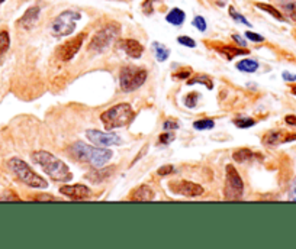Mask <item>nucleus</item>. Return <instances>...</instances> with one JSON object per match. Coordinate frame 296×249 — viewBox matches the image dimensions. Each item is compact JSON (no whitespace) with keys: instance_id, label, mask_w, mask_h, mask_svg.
Returning <instances> with one entry per match:
<instances>
[{"instance_id":"nucleus-1","label":"nucleus","mask_w":296,"mask_h":249,"mask_svg":"<svg viewBox=\"0 0 296 249\" xmlns=\"http://www.w3.org/2000/svg\"><path fill=\"white\" fill-rule=\"evenodd\" d=\"M32 160L37 162L47 175H50L54 181L67 183L73 179L72 171L60 158L54 157L51 152L47 151H35L32 154Z\"/></svg>"},{"instance_id":"nucleus-2","label":"nucleus","mask_w":296,"mask_h":249,"mask_svg":"<svg viewBox=\"0 0 296 249\" xmlns=\"http://www.w3.org/2000/svg\"><path fill=\"white\" fill-rule=\"evenodd\" d=\"M70 152L74 158L89 162L96 168L103 167L113 157V152L111 150H106L103 147H90L86 145L84 142H76L74 145H72Z\"/></svg>"},{"instance_id":"nucleus-3","label":"nucleus","mask_w":296,"mask_h":249,"mask_svg":"<svg viewBox=\"0 0 296 249\" xmlns=\"http://www.w3.org/2000/svg\"><path fill=\"white\" fill-rule=\"evenodd\" d=\"M134 118H135V112L128 103H119L101 115V120L108 130L123 128V126L129 125Z\"/></svg>"},{"instance_id":"nucleus-4","label":"nucleus","mask_w":296,"mask_h":249,"mask_svg":"<svg viewBox=\"0 0 296 249\" xmlns=\"http://www.w3.org/2000/svg\"><path fill=\"white\" fill-rule=\"evenodd\" d=\"M8 164H9L12 172L26 186H29L32 189H47L48 187V183L42 179L41 175H38L35 171H32L31 167L21 158H12Z\"/></svg>"},{"instance_id":"nucleus-5","label":"nucleus","mask_w":296,"mask_h":249,"mask_svg":"<svg viewBox=\"0 0 296 249\" xmlns=\"http://www.w3.org/2000/svg\"><path fill=\"white\" fill-rule=\"evenodd\" d=\"M80 18L82 15L76 10H64L52 22L51 33L57 38L72 35L76 29V23L77 20H80Z\"/></svg>"},{"instance_id":"nucleus-6","label":"nucleus","mask_w":296,"mask_h":249,"mask_svg":"<svg viewBox=\"0 0 296 249\" xmlns=\"http://www.w3.org/2000/svg\"><path fill=\"white\" fill-rule=\"evenodd\" d=\"M147 71L140 67H123L119 73L121 90L125 93H131L140 89L147 80Z\"/></svg>"},{"instance_id":"nucleus-7","label":"nucleus","mask_w":296,"mask_h":249,"mask_svg":"<svg viewBox=\"0 0 296 249\" xmlns=\"http://www.w3.org/2000/svg\"><path fill=\"white\" fill-rule=\"evenodd\" d=\"M119 32H121V26L118 23H108L106 26H103L102 29L94 33V37L89 44V51H94V52L105 51L112 44V41L119 37Z\"/></svg>"},{"instance_id":"nucleus-8","label":"nucleus","mask_w":296,"mask_h":249,"mask_svg":"<svg viewBox=\"0 0 296 249\" xmlns=\"http://www.w3.org/2000/svg\"><path fill=\"white\" fill-rule=\"evenodd\" d=\"M244 193V183L234 165L225 168V199L240 200Z\"/></svg>"},{"instance_id":"nucleus-9","label":"nucleus","mask_w":296,"mask_h":249,"mask_svg":"<svg viewBox=\"0 0 296 249\" xmlns=\"http://www.w3.org/2000/svg\"><path fill=\"white\" fill-rule=\"evenodd\" d=\"M86 136H87V139L90 140L93 145L103 147V148L112 147V145H121L122 144L121 136H118L116 133H106V132H102V130H87L86 132Z\"/></svg>"},{"instance_id":"nucleus-10","label":"nucleus","mask_w":296,"mask_h":249,"mask_svg":"<svg viewBox=\"0 0 296 249\" xmlns=\"http://www.w3.org/2000/svg\"><path fill=\"white\" fill-rule=\"evenodd\" d=\"M170 190L173 191L174 194H180V196H186V197H199L204 194V187L187 181V180H179V181H173L170 183Z\"/></svg>"},{"instance_id":"nucleus-11","label":"nucleus","mask_w":296,"mask_h":249,"mask_svg":"<svg viewBox=\"0 0 296 249\" xmlns=\"http://www.w3.org/2000/svg\"><path fill=\"white\" fill-rule=\"evenodd\" d=\"M86 40V33L82 32L79 33L77 37H74L73 40L67 41L65 44H62L58 50V54H60V58L62 61H70L79 52V50L82 48L83 41Z\"/></svg>"},{"instance_id":"nucleus-12","label":"nucleus","mask_w":296,"mask_h":249,"mask_svg":"<svg viewBox=\"0 0 296 249\" xmlns=\"http://www.w3.org/2000/svg\"><path fill=\"white\" fill-rule=\"evenodd\" d=\"M61 194L70 197L73 200H84L90 197V189L83 184H74V186H62Z\"/></svg>"},{"instance_id":"nucleus-13","label":"nucleus","mask_w":296,"mask_h":249,"mask_svg":"<svg viewBox=\"0 0 296 249\" xmlns=\"http://www.w3.org/2000/svg\"><path fill=\"white\" fill-rule=\"evenodd\" d=\"M40 13H41V8L40 6H31L29 9L23 13L21 19L18 20V25L22 26L23 29H31L35 26V23L40 19Z\"/></svg>"},{"instance_id":"nucleus-14","label":"nucleus","mask_w":296,"mask_h":249,"mask_svg":"<svg viewBox=\"0 0 296 249\" xmlns=\"http://www.w3.org/2000/svg\"><path fill=\"white\" fill-rule=\"evenodd\" d=\"M122 47L123 50H125V52H126V55H128L129 58L137 60V58H140V57L143 55L144 47L137 40H126L123 42Z\"/></svg>"},{"instance_id":"nucleus-15","label":"nucleus","mask_w":296,"mask_h":249,"mask_svg":"<svg viewBox=\"0 0 296 249\" xmlns=\"http://www.w3.org/2000/svg\"><path fill=\"white\" fill-rule=\"evenodd\" d=\"M113 171H115V167H106V168H94L87 175V179L90 180L92 183L94 184H97V183H101V181H105L106 179H109L111 177V174H112Z\"/></svg>"},{"instance_id":"nucleus-16","label":"nucleus","mask_w":296,"mask_h":249,"mask_svg":"<svg viewBox=\"0 0 296 249\" xmlns=\"http://www.w3.org/2000/svg\"><path fill=\"white\" fill-rule=\"evenodd\" d=\"M154 199V191L148 186H140L138 189L134 190L133 196L129 200H137V201H150Z\"/></svg>"},{"instance_id":"nucleus-17","label":"nucleus","mask_w":296,"mask_h":249,"mask_svg":"<svg viewBox=\"0 0 296 249\" xmlns=\"http://www.w3.org/2000/svg\"><path fill=\"white\" fill-rule=\"evenodd\" d=\"M166 20L169 23L174 25V26H180V25H183V22L186 20V13L182 9H179V8H174V9H172L167 13Z\"/></svg>"},{"instance_id":"nucleus-18","label":"nucleus","mask_w":296,"mask_h":249,"mask_svg":"<svg viewBox=\"0 0 296 249\" xmlns=\"http://www.w3.org/2000/svg\"><path fill=\"white\" fill-rule=\"evenodd\" d=\"M260 157H261V155L254 154L253 151L247 150V148L235 151L234 154H233V158H234L237 162H247V161H254L255 158H260Z\"/></svg>"},{"instance_id":"nucleus-19","label":"nucleus","mask_w":296,"mask_h":249,"mask_svg":"<svg viewBox=\"0 0 296 249\" xmlns=\"http://www.w3.org/2000/svg\"><path fill=\"white\" fill-rule=\"evenodd\" d=\"M218 51L226 57L228 60H233L235 57H240V55H247L248 51L247 50H241V48H234V47H219Z\"/></svg>"},{"instance_id":"nucleus-20","label":"nucleus","mask_w":296,"mask_h":249,"mask_svg":"<svg viewBox=\"0 0 296 249\" xmlns=\"http://www.w3.org/2000/svg\"><path fill=\"white\" fill-rule=\"evenodd\" d=\"M255 6L258 8V9L265 10V12H267L269 15H272L275 19L280 20V22H285V16L279 12V10L276 9L275 6H272V5H267V3H255Z\"/></svg>"},{"instance_id":"nucleus-21","label":"nucleus","mask_w":296,"mask_h":249,"mask_svg":"<svg viewBox=\"0 0 296 249\" xmlns=\"http://www.w3.org/2000/svg\"><path fill=\"white\" fill-rule=\"evenodd\" d=\"M153 48H154V54H155V58H157V61H160V62H164V61L169 58V55H170V51L167 50V48L164 47L163 44L154 42Z\"/></svg>"},{"instance_id":"nucleus-22","label":"nucleus","mask_w":296,"mask_h":249,"mask_svg":"<svg viewBox=\"0 0 296 249\" xmlns=\"http://www.w3.org/2000/svg\"><path fill=\"white\" fill-rule=\"evenodd\" d=\"M11 47V37L8 30H0V60Z\"/></svg>"},{"instance_id":"nucleus-23","label":"nucleus","mask_w":296,"mask_h":249,"mask_svg":"<svg viewBox=\"0 0 296 249\" xmlns=\"http://www.w3.org/2000/svg\"><path fill=\"white\" fill-rule=\"evenodd\" d=\"M258 68V62L255 60H243L237 64V70L244 71V73H254Z\"/></svg>"},{"instance_id":"nucleus-24","label":"nucleus","mask_w":296,"mask_h":249,"mask_svg":"<svg viewBox=\"0 0 296 249\" xmlns=\"http://www.w3.org/2000/svg\"><path fill=\"white\" fill-rule=\"evenodd\" d=\"M282 8L289 18L296 20V0H282Z\"/></svg>"},{"instance_id":"nucleus-25","label":"nucleus","mask_w":296,"mask_h":249,"mask_svg":"<svg viewBox=\"0 0 296 249\" xmlns=\"http://www.w3.org/2000/svg\"><path fill=\"white\" fill-rule=\"evenodd\" d=\"M198 83H201V84L206 86L209 90L214 89V83H212V80H211L209 77H206V76H196V77H193L192 80L187 81V84H198Z\"/></svg>"},{"instance_id":"nucleus-26","label":"nucleus","mask_w":296,"mask_h":249,"mask_svg":"<svg viewBox=\"0 0 296 249\" xmlns=\"http://www.w3.org/2000/svg\"><path fill=\"white\" fill-rule=\"evenodd\" d=\"M215 126V122L212 119H201L196 120L193 123V128L198 130H206V129H212Z\"/></svg>"},{"instance_id":"nucleus-27","label":"nucleus","mask_w":296,"mask_h":249,"mask_svg":"<svg viewBox=\"0 0 296 249\" xmlns=\"http://www.w3.org/2000/svg\"><path fill=\"white\" fill-rule=\"evenodd\" d=\"M228 12H229V16L233 18V19L235 20V22H240V23H243V25H245V26H251V23L248 22V20L245 19L244 16L241 15V13H238L237 10L234 9V6H229V9H228Z\"/></svg>"},{"instance_id":"nucleus-28","label":"nucleus","mask_w":296,"mask_h":249,"mask_svg":"<svg viewBox=\"0 0 296 249\" xmlns=\"http://www.w3.org/2000/svg\"><path fill=\"white\" fill-rule=\"evenodd\" d=\"M234 125L238 126V128H241V129H245V128L254 126L255 122L251 118H237V119H234Z\"/></svg>"},{"instance_id":"nucleus-29","label":"nucleus","mask_w":296,"mask_h":249,"mask_svg":"<svg viewBox=\"0 0 296 249\" xmlns=\"http://www.w3.org/2000/svg\"><path fill=\"white\" fill-rule=\"evenodd\" d=\"M198 97H199L198 93H189V94L184 97V104H186V108L193 109L194 106H196V103H198Z\"/></svg>"},{"instance_id":"nucleus-30","label":"nucleus","mask_w":296,"mask_h":249,"mask_svg":"<svg viewBox=\"0 0 296 249\" xmlns=\"http://www.w3.org/2000/svg\"><path fill=\"white\" fill-rule=\"evenodd\" d=\"M192 23H193V26L198 30H201V32H205V30H206V20H205L202 16H194Z\"/></svg>"},{"instance_id":"nucleus-31","label":"nucleus","mask_w":296,"mask_h":249,"mask_svg":"<svg viewBox=\"0 0 296 249\" xmlns=\"http://www.w3.org/2000/svg\"><path fill=\"white\" fill-rule=\"evenodd\" d=\"M177 42L184 45V47H189V48H194V47H196V42H194L190 37H179V38H177Z\"/></svg>"},{"instance_id":"nucleus-32","label":"nucleus","mask_w":296,"mask_h":249,"mask_svg":"<svg viewBox=\"0 0 296 249\" xmlns=\"http://www.w3.org/2000/svg\"><path fill=\"white\" fill-rule=\"evenodd\" d=\"M173 139H174V133L173 132H169V133H163V135L158 138V142H160V144H163V145H167V144H170Z\"/></svg>"},{"instance_id":"nucleus-33","label":"nucleus","mask_w":296,"mask_h":249,"mask_svg":"<svg viewBox=\"0 0 296 249\" xmlns=\"http://www.w3.org/2000/svg\"><path fill=\"white\" fill-rule=\"evenodd\" d=\"M245 37L248 38L250 41H253V42H263L265 38L261 37V35H258V33H254V32H245Z\"/></svg>"},{"instance_id":"nucleus-34","label":"nucleus","mask_w":296,"mask_h":249,"mask_svg":"<svg viewBox=\"0 0 296 249\" xmlns=\"http://www.w3.org/2000/svg\"><path fill=\"white\" fill-rule=\"evenodd\" d=\"M172 172H174L173 165H164V167L158 169V175H167V174H172Z\"/></svg>"},{"instance_id":"nucleus-35","label":"nucleus","mask_w":296,"mask_h":249,"mask_svg":"<svg viewBox=\"0 0 296 249\" xmlns=\"http://www.w3.org/2000/svg\"><path fill=\"white\" fill-rule=\"evenodd\" d=\"M143 9L145 12V15H151L153 13V0H145V3L143 5Z\"/></svg>"},{"instance_id":"nucleus-36","label":"nucleus","mask_w":296,"mask_h":249,"mask_svg":"<svg viewBox=\"0 0 296 249\" xmlns=\"http://www.w3.org/2000/svg\"><path fill=\"white\" fill-rule=\"evenodd\" d=\"M179 123H176V120H166L164 122V129H177Z\"/></svg>"},{"instance_id":"nucleus-37","label":"nucleus","mask_w":296,"mask_h":249,"mask_svg":"<svg viewBox=\"0 0 296 249\" xmlns=\"http://www.w3.org/2000/svg\"><path fill=\"white\" fill-rule=\"evenodd\" d=\"M289 199L292 201H296V179L293 180L292 186H290V191H289Z\"/></svg>"},{"instance_id":"nucleus-38","label":"nucleus","mask_w":296,"mask_h":249,"mask_svg":"<svg viewBox=\"0 0 296 249\" xmlns=\"http://www.w3.org/2000/svg\"><path fill=\"white\" fill-rule=\"evenodd\" d=\"M285 122L287 125H290V126H296V115H289V116H286Z\"/></svg>"},{"instance_id":"nucleus-39","label":"nucleus","mask_w":296,"mask_h":249,"mask_svg":"<svg viewBox=\"0 0 296 249\" xmlns=\"http://www.w3.org/2000/svg\"><path fill=\"white\" fill-rule=\"evenodd\" d=\"M233 40L238 44V45H241L243 48H245V45H247V42L244 41V38L243 37H240V35H233Z\"/></svg>"},{"instance_id":"nucleus-40","label":"nucleus","mask_w":296,"mask_h":249,"mask_svg":"<svg viewBox=\"0 0 296 249\" xmlns=\"http://www.w3.org/2000/svg\"><path fill=\"white\" fill-rule=\"evenodd\" d=\"M292 140H296V133H285L283 142H292Z\"/></svg>"},{"instance_id":"nucleus-41","label":"nucleus","mask_w":296,"mask_h":249,"mask_svg":"<svg viewBox=\"0 0 296 249\" xmlns=\"http://www.w3.org/2000/svg\"><path fill=\"white\" fill-rule=\"evenodd\" d=\"M283 79L286 81H296V74H290V73H283Z\"/></svg>"},{"instance_id":"nucleus-42","label":"nucleus","mask_w":296,"mask_h":249,"mask_svg":"<svg viewBox=\"0 0 296 249\" xmlns=\"http://www.w3.org/2000/svg\"><path fill=\"white\" fill-rule=\"evenodd\" d=\"M189 76H190V71L187 70V71H184V73H179V74H176L174 77H176V79H187Z\"/></svg>"},{"instance_id":"nucleus-43","label":"nucleus","mask_w":296,"mask_h":249,"mask_svg":"<svg viewBox=\"0 0 296 249\" xmlns=\"http://www.w3.org/2000/svg\"><path fill=\"white\" fill-rule=\"evenodd\" d=\"M38 200H57L55 197H52V196H40Z\"/></svg>"},{"instance_id":"nucleus-44","label":"nucleus","mask_w":296,"mask_h":249,"mask_svg":"<svg viewBox=\"0 0 296 249\" xmlns=\"http://www.w3.org/2000/svg\"><path fill=\"white\" fill-rule=\"evenodd\" d=\"M292 93H293V94L296 96V86H293V87H292Z\"/></svg>"},{"instance_id":"nucleus-45","label":"nucleus","mask_w":296,"mask_h":249,"mask_svg":"<svg viewBox=\"0 0 296 249\" xmlns=\"http://www.w3.org/2000/svg\"><path fill=\"white\" fill-rule=\"evenodd\" d=\"M3 2H5V0H0V3H3Z\"/></svg>"}]
</instances>
